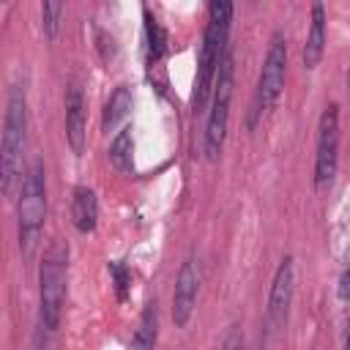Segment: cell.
<instances>
[{
	"label": "cell",
	"instance_id": "cell-16",
	"mask_svg": "<svg viewBox=\"0 0 350 350\" xmlns=\"http://www.w3.org/2000/svg\"><path fill=\"white\" fill-rule=\"evenodd\" d=\"M109 161L115 170L120 172H129L131 164H134V134H131V126L120 129L109 145Z\"/></svg>",
	"mask_w": 350,
	"mask_h": 350
},
{
	"label": "cell",
	"instance_id": "cell-8",
	"mask_svg": "<svg viewBox=\"0 0 350 350\" xmlns=\"http://www.w3.org/2000/svg\"><path fill=\"white\" fill-rule=\"evenodd\" d=\"M293 290H295V265L293 254H284L273 271L271 287H268V304H265V331L279 334L287 323L290 304H293Z\"/></svg>",
	"mask_w": 350,
	"mask_h": 350
},
{
	"label": "cell",
	"instance_id": "cell-5",
	"mask_svg": "<svg viewBox=\"0 0 350 350\" xmlns=\"http://www.w3.org/2000/svg\"><path fill=\"white\" fill-rule=\"evenodd\" d=\"M284 79H287V38H284L282 30H273L271 38H268V49H265V57H262L260 77H257L254 98H252V107H249V118H246L249 129H254L262 120V115H268L279 104L282 90H284Z\"/></svg>",
	"mask_w": 350,
	"mask_h": 350
},
{
	"label": "cell",
	"instance_id": "cell-23",
	"mask_svg": "<svg viewBox=\"0 0 350 350\" xmlns=\"http://www.w3.org/2000/svg\"><path fill=\"white\" fill-rule=\"evenodd\" d=\"M347 93H350V68H347Z\"/></svg>",
	"mask_w": 350,
	"mask_h": 350
},
{
	"label": "cell",
	"instance_id": "cell-19",
	"mask_svg": "<svg viewBox=\"0 0 350 350\" xmlns=\"http://www.w3.org/2000/svg\"><path fill=\"white\" fill-rule=\"evenodd\" d=\"M221 350H243V331H241V325H230V331L221 339Z\"/></svg>",
	"mask_w": 350,
	"mask_h": 350
},
{
	"label": "cell",
	"instance_id": "cell-18",
	"mask_svg": "<svg viewBox=\"0 0 350 350\" xmlns=\"http://www.w3.org/2000/svg\"><path fill=\"white\" fill-rule=\"evenodd\" d=\"M107 271H109V276H112L118 301H126V298H129V287H131V268H129L126 262H120V260H112V262L107 265Z\"/></svg>",
	"mask_w": 350,
	"mask_h": 350
},
{
	"label": "cell",
	"instance_id": "cell-9",
	"mask_svg": "<svg viewBox=\"0 0 350 350\" xmlns=\"http://www.w3.org/2000/svg\"><path fill=\"white\" fill-rule=\"evenodd\" d=\"M197 293H200L197 262H194V257H186L180 262V268H178L175 290H172V323H175V328H186L189 325V320L194 314Z\"/></svg>",
	"mask_w": 350,
	"mask_h": 350
},
{
	"label": "cell",
	"instance_id": "cell-7",
	"mask_svg": "<svg viewBox=\"0 0 350 350\" xmlns=\"http://www.w3.org/2000/svg\"><path fill=\"white\" fill-rule=\"evenodd\" d=\"M339 167V104H328L317 120V150H314V186L325 189L334 183Z\"/></svg>",
	"mask_w": 350,
	"mask_h": 350
},
{
	"label": "cell",
	"instance_id": "cell-4",
	"mask_svg": "<svg viewBox=\"0 0 350 350\" xmlns=\"http://www.w3.org/2000/svg\"><path fill=\"white\" fill-rule=\"evenodd\" d=\"M66 276H68V246L60 241L44 249L38 265V317L46 331H57L66 304Z\"/></svg>",
	"mask_w": 350,
	"mask_h": 350
},
{
	"label": "cell",
	"instance_id": "cell-2",
	"mask_svg": "<svg viewBox=\"0 0 350 350\" xmlns=\"http://www.w3.org/2000/svg\"><path fill=\"white\" fill-rule=\"evenodd\" d=\"M25 142H27V96L22 85H14L5 98L3 137H0V186L11 197L14 186H22L25 178Z\"/></svg>",
	"mask_w": 350,
	"mask_h": 350
},
{
	"label": "cell",
	"instance_id": "cell-17",
	"mask_svg": "<svg viewBox=\"0 0 350 350\" xmlns=\"http://www.w3.org/2000/svg\"><path fill=\"white\" fill-rule=\"evenodd\" d=\"M60 16H63V3L49 0V3L41 5V30H44V36H46L49 41H52V38L57 36V30H60Z\"/></svg>",
	"mask_w": 350,
	"mask_h": 350
},
{
	"label": "cell",
	"instance_id": "cell-13",
	"mask_svg": "<svg viewBox=\"0 0 350 350\" xmlns=\"http://www.w3.org/2000/svg\"><path fill=\"white\" fill-rule=\"evenodd\" d=\"M156 336H159V304L148 301L131 334L129 350H156Z\"/></svg>",
	"mask_w": 350,
	"mask_h": 350
},
{
	"label": "cell",
	"instance_id": "cell-20",
	"mask_svg": "<svg viewBox=\"0 0 350 350\" xmlns=\"http://www.w3.org/2000/svg\"><path fill=\"white\" fill-rule=\"evenodd\" d=\"M339 298L350 304V265L345 268V273L339 276Z\"/></svg>",
	"mask_w": 350,
	"mask_h": 350
},
{
	"label": "cell",
	"instance_id": "cell-1",
	"mask_svg": "<svg viewBox=\"0 0 350 350\" xmlns=\"http://www.w3.org/2000/svg\"><path fill=\"white\" fill-rule=\"evenodd\" d=\"M232 3L227 0H213L208 3V22L202 33V46H200V60H197V77H194V90H191V109L202 112L208 98L213 96V85L219 77V66L230 49V22H232Z\"/></svg>",
	"mask_w": 350,
	"mask_h": 350
},
{
	"label": "cell",
	"instance_id": "cell-14",
	"mask_svg": "<svg viewBox=\"0 0 350 350\" xmlns=\"http://www.w3.org/2000/svg\"><path fill=\"white\" fill-rule=\"evenodd\" d=\"M131 104H134V93H131V88H129V85H118V88L109 93L107 104H104L101 129H104V131H115V129L129 118Z\"/></svg>",
	"mask_w": 350,
	"mask_h": 350
},
{
	"label": "cell",
	"instance_id": "cell-21",
	"mask_svg": "<svg viewBox=\"0 0 350 350\" xmlns=\"http://www.w3.org/2000/svg\"><path fill=\"white\" fill-rule=\"evenodd\" d=\"M44 325L36 331V336H33V350H49V345H46V339H44Z\"/></svg>",
	"mask_w": 350,
	"mask_h": 350
},
{
	"label": "cell",
	"instance_id": "cell-12",
	"mask_svg": "<svg viewBox=\"0 0 350 350\" xmlns=\"http://www.w3.org/2000/svg\"><path fill=\"white\" fill-rule=\"evenodd\" d=\"M71 224L77 232L88 235L98 224V200L90 186H74L71 191Z\"/></svg>",
	"mask_w": 350,
	"mask_h": 350
},
{
	"label": "cell",
	"instance_id": "cell-11",
	"mask_svg": "<svg viewBox=\"0 0 350 350\" xmlns=\"http://www.w3.org/2000/svg\"><path fill=\"white\" fill-rule=\"evenodd\" d=\"M325 5L323 3H312V19H309V30H306V41L301 49V60L304 68H317L323 55H325Z\"/></svg>",
	"mask_w": 350,
	"mask_h": 350
},
{
	"label": "cell",
	"instance_id": "cell-22",
	"mask_svg": "<svg viewBox=\"0 0 350 350\" xmlns=\"http://www.w3.org/2000/svg\"><path fill=\"white\" fill-rule=\"evenodd\" d=\"M345 350H350V328H347V339H345Z\"/></svg>",
	"mask_w": 350,
	"mask_h": 350
},
{
	"label": "cell",
	"instance_id": "cell-15",
	"mask_svg": "<svg viewBox=\"0 0 350 350\" xmlns=\"http://www.w3.org/2000/svg\"><path fill=\"white\" fill-rule=\"evenodd\" d=\"M142 16H145V63L153 68L167 55V33L159 25V19L150 14V8H142Z\"/></svg>",
	"mask_w": 350,
	"mask_h": 350
},
{
	"label": "cell",
	"instance_id": "cell-3",
	"mask_svg": "<svg viewBox=\"0 0 350 350\" xmlns=\"http://www.w3.org/2000/svg\"><path fill=\"white\" fill-rule=\"evenodd\" d=\"M16 219H19V252L25 260H30L38 246V235L46 219V172H44L41 159H36L22 178L19 200H16Z\"/></svg>",
	"mask_w": 350,
	"mask_h": 350
},
{
	"label": "cell",
	"instance_id": "cell-6",
	"mask_svg": "<svg viewBox=\"0 0 350 350\" xmlns=\"http://www.w3.org/2000/svg\"><path fill=\"white\" fill-rule=\"evenodd\" d=\"M232 82H235V66H232V52L227 49L219 77L213 85L211 96V109L205 120V134H202V153L208 161H216L221 156L224 139H227V126H230V104H232Z\"/></svg>",
	"mask_w": 350,
	"mask_h": 350
},
{
	"label": "cell",
	"instance_id": "cell-10",
	"mask_svg": "<svg viewBox=\"0 0 350 350\" xmlns=\"http://www.w3.org/2000/svg\"><path fill=\"white\" fill-rule=\"evenodd\" d=\"M63 107H66V142L74 156H82L88 145V118H85V93L77 82L66 88Z\"/></svg>",
	"mask_w": 350,
	"mask_h": 350
}]
</instances>
